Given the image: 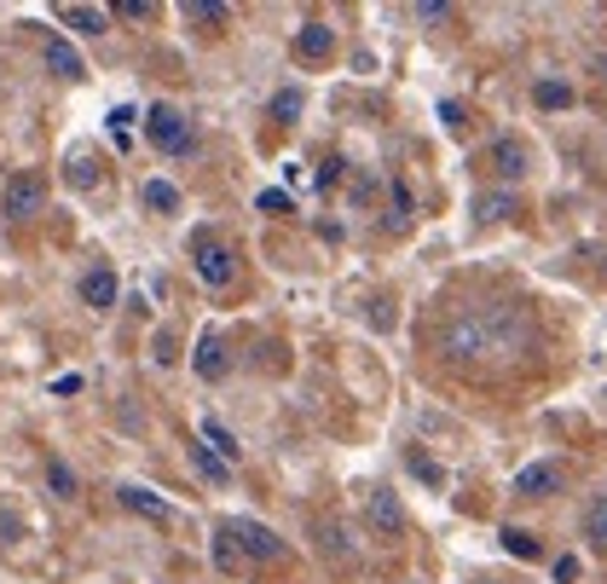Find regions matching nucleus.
<instances>
[{"label":"nucleus","mask_w":607,"mask_h":584,"mask_svg":"<svg viewBox=\"0 0 607 584\" xmlns=\"http://www.w3.org/2000/svg\"><path fill=\"white\" fill-rule=\"evenodd\" d=\"M538 348V318L526 301H469L440 325V353L452 365H515Z\"/></svg>","instance_id":"obj_1"},{"label":"nucleus","mask_w":607,"mask_h":584,"mask_svg":"<svg viewBox=\"0 0 607 584\" xmlns=\"http://www.w3.org/2000/svg\"><path fill=\"white\" fill-rule=\"evenodd\" d=\"M186 249H191V272H197L202 290H232V284H237V249H232L214 226L191 232Z\"/></svg>","instance_id":"obj_2"},{"label":"nucleus","mask_w":607,"mask_h":584,"mask_svg":"<svg viewBox=\"0 0 607 584\" xmlns=\"http://www.w3.org/2000/svg\"><path fill=\"white\" fill-rule=\"evenodd\" d=\"M214 533H226V544L243 556V561H260V568H272L283 561V538L267 527V521H249V515H226Z\"/></svg>","instance_id":"obj_3"},{"label":"nucleus","mask_w":607,"mask_h":584,"mask_svg":"<svg viewBox=\"0 0 607 584\" xmlns=\"http://www.w3.org/2000/svg\"><path fill=\"white\" fill-rule=\"evenodd\" d=\"M0 214L12 220V226H24V220L47 214V179H40L35 168H17L7 179V191H0Z\"/></svg>","instance_id":"obj_4"},{"label":"nucleus","mask_w":607,"mask_h":584,"mask_svg":"<svg viewBox=\"0 0 607 584\" xmlns=\"http://www.w3.org/2000/svg\"><path fill=\"white\" fill-rule=\"evenodd\" d=\"M145 139H151L162 156H186V151H191V122H186V110H179V105H162V98H156V105L145 110Z\"/></svg>","instance_id":"obj_5"},{"label":"nucleus","mask_w":607,"mask_h":584,"mask_svg":"<svg viewBox=\"0 0 607 584\" xmlns=\"http://www.w3.org/2000/svg\"><path fill=\"white\" fill-rule=\"evenodd\" d=\"M526 168H533V151H526L521 133H498L492 145H486V174H492L498 186L515 191V179H526Z\"/></svg>","instance_id":"obj_6"},{"label":"nucleus","mask_w":607,"mask_h":584,"mask_svg":"<svg viewBox=\"0 0 607 584\" xmlns=\"http://www.w3.org/2000/svg\"><path fill=\"white\" fill-rule=\"evenodd\" d=\"M567 487V469L556 457H538V463H521L515 469V480H510V492L515 498H526V503H544V498H556Z\"/></svg>","instance_id":"obj_7"},{"label":"nucleus","mask_w":607,"mask_h":584,"mask_svg":"<svg viewBox=\"0 0 607 584\" xmlns=\"http://www.w3.org/2000/svg\"><path fill=\"white\" fill-rule=\"evenodd\" d=\"M364 521H371V533L382 538H405V503L394 487H371L364 492Z\"/></svg>","instance_id":"obj_8"},{"label":"nucleus","mask_w":607,"mask_h":584,"mask_svg":"<svg viewBox=\"0 0 607 584\" xmlns=\"http://www.w3.org/2000/svg\"><path fill=\"white\" fill-rule=\"evenodd\" d=\"M191 371H197V382H226V376H232V348H226V336H220V330H202L197 348H191Z\"/></svg>","instance_id":"obj_9"},{"label":"nucleus","mask_w":607,"mask_h":584,"mask_svg":"<svg viewBox=\"0 0 607 584\" xmlns=\"http://www.w3.org/2000/svg\"><path fill=\"white\" fill-rule=\"evenodd\" d=\"M116 503H121L128 515H139V521H156V527H168V521H174V503L162 498V492H151V487H139V480H121Z\"/></svg>","instance_id":"obj_10"},{"label":"nucleus","mask_w":607,"mask_h":584,"mask_svg":"<svg viewBox=\"0 0 607 584\" xmlns=\"http://www.w3.org/2000/svg\"><path fill=\"white\" fill-rule=\"evenodd\" d=\"M290 52L301 58V65H330L336 58V30L324 24V17H307V24L290 35Z\"/></svg>","instance_id":"obj_11"},{"label":"nucleus","mask_w":607,"mask_h":584,"mask_svg":"<svg viewBox=\"0 0 607 584\" xmlns=\"http://www.w3.org/2000/svg\"><path fill=\"white\" fill-rule=\"evenodd\" d=\"M40 65H47L58 82H81L87 75V65H81V52H75V42H65L58 30H47L40 35Z\"/></svg>","instance_id":"obj_12"},{"label":"nucleus","mask_w":607,"mask_h":584,"mask_svg":"<svg viewBox=\"0 0 607 584\" xmlns=\"http://www.w3.org/2000/svg\"><path fill=\"white\" fill-rule=\"evenodd\" d=\"M469 214L480 220V226H503V220L521 214V191H510V186H486V191H475Z\"/></svg>","instance_id":"obj_13"},{"label":"nucleus","mask_w":607,"mask_h":584,"mask_svg":"<svg viewBox=\"0 0 607 584\" xmlns=\"http://www.w3.org/2000/svg\"><path fill=\"white\" fill-rule=\"evenodd\" d=\"M75 295H81V307L110 313L116 301H121V284H116V272H110V267H87V272H81V284H75Z\"/></svg>","instance_id":"obj_14"},{"label":"nucleus","mask_w":607,"mask_h":584,"mask_svg":"<svg viewBox=\"0 0 607 584\" xmlns=\"http://www.w3.org/2000/svg\"><path fill=\"white\" fill-rule=\"evenodd\" d=\"M58 17H65L75 35H110V7H87V0H70V7H58Z\"/></svg>","instance_id":"obj_15"},{"label":"nucleus","mask_w":607,"mask_h":584,"mask_svg":"<svg viewBox=\"0 0 607 584\" xmlns=\"http://www.w3.org/2000/svg\"><path fill=\"white\" fill-rule=\"evenodd\" d=\"M197 440H202V446H209L214 457H226L232 469H237L243 446H237V434H232V429H226V422H220V417H202V422H197Z\"/></svg>","instance_id":"obj_16"},{"label":"nucleus","mask_w":607,"mask_h":584,"mask_svg":"<svg viewBox=\"0 0 607 584\" xmlns=\"http://www.w3.org/2000/svg\"><path fill=\"white\" fill-rule=\"evenodd\" d=\"M98 179H105V168H98L93 151H70L65 156V186L70 191H98Z\"/></svg>","instance_id":"obj_17"},{"label":"nucleus","mask_w":607,"mask_h":584,"mask_svg":"<svg viewBox=\"0 0 607 584\" xmlns=\"http://www.w3.org/2000/svg\"><path fill=\"white\" fill-rule=\"evenodd\" d=\"M191 469L209 480V487H232V463H226V457H214L209 446H202V440L191 446Z\"/></svg>","instance_id":"obj_18"},{"label":"nucleus","mask_w":607,"mask_h":584,"mask_svg":"<svg viewBox=\"0 0 607 584\" xmlns=\"http://www.w3.org/2000/svg\"><path fill=\"white\" fill-rule=\"evenodd\" d=\"M139 203H145L151 214H174L179 209V186L174 179H145V186H139Z\"/></svg>","instance_id":"obj_19"},{"label":"nucleus","mask_w":607,"mask_h":584,"mask_svg":"<svg viewBox=\"0 0 607 584\" xmlns=\"http://www.w3.org/2000/svg\"><path fill=\"white\" fill-rule=\"evenodd\" d=\"M533 105H538V110H573V82L544 75V82H533Z\"/></svg>","instance_id":"obj_20"},{"label":"nucleus","mask_w":607,"mask_h":584,"mask_svg":"<svg viewBox=\"0 0 607 584\" xmlns=\"http://www.w3.org/2000/svg\"><path fill=\"white\" fill-rule=\"evenodd\" d=\"M584 538H591V550L596 556H607V492L584 510Z\"/></svg>","instance_id":"obj_21"},{"label":"nucleus","mask_w":607,"mask_h":584,"mask_svg":"<svg viewBox=\"0 0 607 584\" xmlns=\"http://www.w3.org/2000/svg\"><path fill=\"white\" fill-rule=\"evenodd\" d=\"M301 110H307V93H301V87H278V93H272V105H267L272 122H295Z\"/></svg>","instance_id":"obj_22"},{"label":"nucleus","mask_w":607,"mask_h":584,"mask_svg":"<svg viewBox=\"0 0 607 584\" xmlns=\"http://www.w3.org/2000/svg\"><path fill=\"white\" fill-rule=\"evenodd\" d=\"M47 492H52V498H65V503L81 492V480H75V469H70L65 457H52V463H47Z\"/></svg>","instance_id":"obj_23"},{"label":"nucleus","mask_w":607,"mask_h":584,"mask_svg":"<svg viewBox=\"0 0 607 584\" xmlns=\"http://www.w3.org/2000/svg\"><path fill=\"white\" fill-rule=\"evenodd\" d=\"M186 24L220 30V24H232V7H220V0H186Z\"/></svg>","instance_id":"obj_24"},{"label":"nucleus","mask_w":607,"mask_h":584,"mask_svg":"<svg viewBox=\"0 0 607 584\" xmlns=\"http://www.w3.org/2000/svg\"><path fill=\"white\" fill-rule=\"evenodd\" d=\"M498 538H503V550L521 556V561H538V556H544V544H538L533 533H526V527H503Z\"/></svg>","instance_id":"obj_25"},{"label":"nucleus","mask_w":607,"mask_h":584,"mask_svg":"<svg viewBox=\"0 0 607 584\" xmlns=\"http://www.w3.org/2000/svg\"><path fill=\"white\" fill-rule=\"evenodd\" d=\"M388 203H394V226H411V214H417V197H411V186L394 174L388 179Z\"/></svg>","instance_id":"obj_26"},{"label":"nucleus","mask_w":607,"mask_h":584,"mask_svg":"<svg viewBox=\"0 0 607 584\" xmlns=\"http://www.w3.org/2000/svg\"><path fill=\"white\" fill-rule=\"evenodd\" d=\"M313 533H318V550H324V556H336V561H348V556H353L348 533H341V527H330V521H318Z\"/></svg>","instance_id":"obj_27"},{"label":"nucleus","mask_w":607,"mask_h":584,"mask_svg":"<svg viewBox=\"0 0 607 584\" xmlns=\"http://www.w3.org/2000/svg\"><path fill=\"white\" fill-rule=\"evenodd\" d=\"M116 17H128V24H151L156 7H151V0H121V7H110V24H116Z\"/></svg>","instance_id":"obj_28"},{"label":"nucleus","mask_w":607,"mask_h":584,"mask_svg":"<svg viewBox=\"0 0 607 584\" xmlns=\"http://www.w3.org/2000/svg\"><path fill=\"white\" fill-rule=\"evenodd\" d=\"M411 475H417V480H429V487H445V469H440L434 457H422V452H411Z\"/></svg>","instance_id":"obj_29"},{"label":"nucleus","mask_w":607,"mask_h":584,"mask_svg":"<svg viewBox=\"0 0 607 584\" xmlns=\"http://www.w3.org/2000/svg\"><path fill=\"white\" fill-rule=\"evenodd\" d=\"M151 348H156V365H174V359H179V341H174V330H156V341H151Z\"/></svg>","instance_id":"obj_30"},{"label":"nucleus","mask_w":607,"mask_h":584,"mask_svg":"<svg viewBox=\"0 0 607 584\" xmlns=\"http://www.w3.org/2000/svg\"><path fill=\"white\" fill-rule=\"evenodd\" d=\"M214 561H220V568H226V573H237V568H243V556H237L232 544H226V533H214Z\"/></svg>","instance_id":"obj_31"},{"label":"nucleus","mask_w":607,"mask_h":584,"mask_svg":"<svg viewBox=\"0 0 607 584\" xmlns=\"http://www.w3.org/2000/svg\"><path fill=\"white\" fill-rule=\"evenodd\" d=\"M417 17H422V24H452V7H445V0H422Z\"/></svg>","instance_id":"obj_32"},{"label":"nucleus","mask_w":607,"mask_h":584,"mask_svg":"<svg viewBox=\"0 0 607 584\" xmlns=\"http://www.w3.org/2000/svg\"><path fill=\"white\" fill-rule=\"evenodd\" d=\"M584 573V561L579 556H556V584H573Z\"/></svg>","instance_id":"obj_33"},{"label":"nucleus","mask_w":607,"mask_h":584,"mask_svg":"<svg viewBox=\"0 0 607 584\" xmlns=\"http://www.w3.org/2000/svg\"><path fill=\"white\" fill-rule=\"evenodd\" d=\"M128 128H133V110H128V105L110 110V133H116V145H128Z\"/></svg>","instance_id":"obj_34"},{"label":"nucleus","mask_w":607,"mask_h":584,"mask_svg":"<svg viewBox=\"0 0 607 584\" xmlns=\"http://www.w3.org/2000/svg\"><path fill=\"white\" fill-rule=\"evenodd\" d=\"M255 209H267V214L290 209V191H260V197H255Z\"/></svg>","instance_id":"obj_35"},{"label":"nucleus","mask_w":607,"mask_h":584,"mask_svg":"<svg viewBox=\"0 0 607 584\" xmlns=\"http://www.w3.org/2000/svg\"><path fill=\"white\" fill-rule=\"evenodd\" d=\"M440 122L445 128H463V105H457V98H445V105H440Z\"/></svg>","instance_id":"obj_36"},{"label":"nucleus","mask_w":607,"mask_h":584,"mask_svg":"<svg viewBox=\"0 0 607 584\" xmlns=\"http://www.w3.org/2000/svg\"><path fill=\"white\" fill-rule=\"evenodd\" d=\"M341 168H348V163H341V156H330V163L318 168V186H336V179H341Z\"/></svg>","instance_id":"obj_37"},{"label":"nucleus","mask_w":607,"mask_h":584,"mask_svg":"<svg viewBox=\"0 0 607 584\" xmlns=\"http://www.w3.org/2000/svg\"><path fill=\"white\" fill-rule=\"evenodd\" d=\"M486 584H498V579H486Z\"/></svg>","instance_id":"obj_38"},{"label":"nucleus","mask_w":607,"mask_h":584,"mask_svg":"<svg viewBox=\"0 0 607 584\" xmlns=\"http://www.w3.org/2000/svg\"><path fill=\"white\" fill-rule=\"evenodd\" d=\"M602 399H607V394H602Z\"/></svg>","instance_id":"obj_39"}]
</instances>
